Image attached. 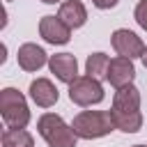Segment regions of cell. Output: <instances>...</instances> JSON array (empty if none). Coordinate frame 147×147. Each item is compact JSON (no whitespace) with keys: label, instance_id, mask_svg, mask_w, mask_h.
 I'll use <instances>...</instances> for the list:
<instances>
[{"label":"cell","instance_id":"obj_1","mask_svg":"<svg viewBox=\"0 0 147 147\" xmlns=\"http://www.w3.org/2000/svg\"><path fill=\"white\" fill-rule=\"evenodd\" d=\"M71 126H74L76 136L83 140L103 138L110 131H115V122H113L110 110H83L74 117Z\"/></svg>","mask_w":147,"mask_h":147},{"label":"cell","instance_id":"obj_2","mask_svg":"<svg viewBox=\"0 0 147 147\" xmlns=\"http://www.w3.org/2000/svg\"><path fill=\"white\" fill-rule=\"evenodd\" d=\"M37 131L48 147H76V140H78L74 126H69L55 113H44L37 122Z\"/></svg>","mask_w":147,"mask_h":147},{"label":"cell","instance_id":"obj_3","mask_svg":"<svg viewBox=\"0 0 147 147\" xmlns=\"http://www.w3.org/2000/svg\"><path fill=\"white\" fill-rule=\"evenodd\" d=\"M0 115L7 129H25L30 122V108L25 103V96L14 87H5L0 92Z\"/></svg>","mask_w":147,"mask_h":147},{"label":"cell","instance_id":"obj_4","mask_svg":"<svg viewBox=\"0 0 147 147\" xmlns=\"http://www.w3.org/2000/svg\"><path fill=\"white\" fill-rule=\"evenodd\" d=\"M103 96H106L103 85L92 76H78L69 85V99L76 106H96L103 101Z\"/></svg>","mask_w":147,"mask_h":147},{"label":"cell","instance_id":"obj_5","mask_svg":"<svg viewBox=\"0 0 147 147\" xmlns=\"http://www.w3.org/2000/svg\"><path fill=\"white\" fill-rule=\"evenodd\" d=\"M110 44H113V48L117 51V55H122V57H131V60L140 57V55H142V51H145L142 39H140L136 32L126 30V28L115 30V32H113V37H110Z\"/></svg>","mask_w":147,"mask_h":147},{"label":"cell","instance_id":"obj_6","mask_svg":"<svg viewBox=\"0 0 147 147\" xmlns=\"http://www.w3.org/2000/svg\"><path fill=\"white\" fill-rule=\"evenodd\" d=\"M39 34L48 44H67L71 39V28L60 16H44L39 21Z\"/></svg>","mask_w":147,"mask_h":147},{"label":"cell","instance_id":"obj_7","mask_svg":"<svg viewBox=\"0 0 147 147\" xmlns=\"http://www.w3.org/2000/svg\"><path fill=\"white\" fill-rule=\"evenodd\" d=\"M48 67H51V74H55L57 80L71 85L76 78H78V62L71 53H55L48 57Z\"/></svg>","mask_w":147,"mask_h":147},{"label":"cell","instance_id":"obj_8","mask_svg":"<svg viewBox=\"0 0 147 147\" xmlns=\"http://www.w3.org/2000/svg\"><path fill=\"white\" fill-rule=\"evenodd\" d=\"M133 76H136V67H133V60L131 57H113L110 64H108V74H106V80L113 85V87H124L129 83H133Z\"/></svg>","mask_w":147,"mask_h":147},{"label":"cell","instance_id":"obj_9","mask_svg":"<svg viewBox=\"0 0 147 147\" xmlns=\"http://www.w3.org/2000/svg\"><path fill=\"white\" fill-rule=\"evenodd\" d=\"M30 99L39 106V108H51L57 103L60 99V92L57 87L48 80V78H37L30 83Z\"/></svg>","mask_w":147,"mask_h":147},{"label":"cell","instance_id":"obj_10","mask_svg":"<svg viewBox=\"0 0 147 147\" xmlns=\"http://www.w3.org/2000/svg\"><path fill=\"white\" fill-rule=\"evenodd\" d=\"M117 113H140V92L133 83L117 87L115 96H113V108Z\"/></svg>","mask_w":147,"mask_h":147},{"label":"cell","instance_id":"obj_11","mask_svg":"<svg viewBox=\"0 0 147 147\" xmlns=\"http://www.w3.org/2000/svg\"><path fill=\"white\" fill-rule=\"evenodd\" d=\"M16 60H18V67L23 71H37L46 64V51L37 44H23L16 53Z\"/></svg>","mask_w":147,"mask_h":147},{"label":"cell","instance_id":"obj_12","mask_svg":"<svg viewBox=\"0 0 147 147\" xmlns=\"http://www.w3.org/2000/svg\"><path fill=\"white\" fill-rule=\"evenodd\" d=\"M57 16H60L71 30H76V28H83V25H85V21H87V9H85V5H83L80 0H64V2L60 5Z\"/></svg>","mask_w":147,"mask_h":147},{"label":"cell","instance_id":"obj_13","mask_svg":"<svg viewBox=\"0 0 147 147\" xmlns=\"http://www.w3.org/2000/svg\"><path fill=\"white\" fill-rule=\"evenodd\" d=\"M110 115H113L115 129H119L124 133H136L142 126V113H117V110H110Z\"/></svg>","mask_w":147,"mask_h":147},{"label":"cell","instance_id":"obj_14","mask_svg":"<svg viewBox=\"0 0 147 147\" xmlns=\"http://www.w3.org/2000/svg\"><path fill=\"white\" fill-rule=\"evenodd\" d=\"M108 64H110V60H108L106 53H92L87 57V62H85V74L96 78V80H101L108 74Z\"/></svg>","mask_w":147,"mask_h":147},{"label":"cell","instance_id":"obj_15","mask_svg":"<svg viewBox=\"0 0 147 147\" xmlns=\"http://www.w3.org/2000/svg\"><path fill=\"white\" fill-rule=\"evenodd\" d=\"M2 147H34V138L25 129H7L2 133Z\"/></svg>","mask_w":147,"mask_h":147},{"label":"cell","instance_id":"obj_16","mask_svg":"<svg viewBox=\"0 0 147 147\" xmlns=\"http://www.w3.org/2000/svg\"><path fill=\"white\" fill-rule=\"evenodd\" d=\"M133 16H136L138 25H140L142 30H147V0H140V2L136 5V11H133Z\"/></svg>","mask_w":147,"mask_h":147},{"label":"cell","instance_id":"obj_17","mask_svg":"<svg viewBox=\"0 0 147 147\" xmlns=\"http://www.w3.org/2000/svg\"><path fill=\"white\" fill-rule=\"evenodd\" d=\"M117 2H119V0H92V5H94L96 9H113Z\"/></svg>","mask_w":147,"mask_h":147},{"label":"cell","instance_id":"obj_18","mask_svg":"<svg viewBox=\"0 0 147 147\" xmlns=\"http://www.w3.org/2000/svg\"><path fill=\"white\" fill-rule=\"evenodd\" d=\"M140 60H142V64H145V69H147V46H145V51H142V55H140Z\"/></svg>","mask_w":147,"mask_h":147},{"label":"cell","instance_id":"obj_19","mask_svg":"<svg viewBox=\"0 0 147 147\" xmlns=\"http://www.w3.org/2000/svg\"><path fill=\"white\" fill-rule=\"evenodd\" d=\"M41 2H46V5H55V2H60V0H41Z\"/></svg>","mask_w":147,"mask_h":147},{"label":"cell","instance_id":"obj_20","mask_svg":"<svg viewBox=\"0 0 147 147\" xmlns=\"http://www.w3.org/2000/svg\"><path fill=\"white\" fill-rule=\"evenodd\" d=\"M133 147H145V145H133Z\"/></svg>","mask_w":147,"mask_h":147}]
</instances>
